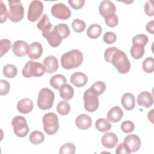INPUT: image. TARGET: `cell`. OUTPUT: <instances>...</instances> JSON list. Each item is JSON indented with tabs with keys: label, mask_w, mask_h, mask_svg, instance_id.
Wrapping results in <instances>:
<instances>
[{
	"label": "cell",
	"mask_w": 154,
	"mask_h": 154,
	"mask_svg": "<svg viewBox=\"0 0 154 154\" xmlns=\"http://www.w3.org/2000/svg\"><path fill=\"white\" fill-rule=\"evenodd\" d=\"M104 59L112 63L121 74L127 73L130 70L131 65L126 54L116 47L107 48L104 52Z\"/></svg>",
	"instance_id": "6da1fadb"
},
{
	"label": "cell",
	"mask_w": 154,
	"mask_h": 154,
	"mask_svg": "<svg viewBox=\"0 0 154 154\" xmlns=\"http://www.w3.org/2000/svg\"><path fill=\"white\" fill-rule=\"evenodd\" d=\"M83 61V55L78 49H72L64 53L61 57L62 67L67 70L76 68L81 65Z\"/></svg>",
	"instance_id": "7a4b0ae2"
},
{
	"label": "cell",
	"mask_w": 154,
	"mask_h": 154,
	"mask_svg": "<svg viewBox=\"0 0 154 154\" xmlns=\"http://www.w3.org/2000/svg\"><path fill=\"white\" fill-rule=\"evenodd\" d=\"M45 71L46 70L43 64L31 60L25 64L22 69V73L25 78H29L32 76H42L45 74Z\"/></svg>",
	"instance_id": "3957f363"
},
{
	"label": "cell",
	"mask_w": 154,
	"mask_h": 154,
	"mask_svg": "<svg viewBox=\"0 0 154 154\" xmlns=\"http://www.w3.org/2000/svg\"><path fill=\"white\" fill-rule=\"evenodd\" d=\"M55 99L54 93L48 88H43L38 93L37 98L38 107L42 110L50 109L54 103Z\"/></svg>",
	"instance_id": "277c9868"
},
{
	"label": "cell",
	"mask_w": 154,
	"mask_h": 154,
	"mask_svg": "<svg viewBox=\"0 0 154 154\" xmlns=\"http://www.w3.org/2000/svg\"><path fill=\"white\" fill-rule=\"evenodd\" d=\"M42 122L45 132L49 135L55 134L59 129V122L57 116L54 112L45 114Z\"/></svg>",
	"instance_id": "5b68a950"
},
{
	"label": "cell",
	"mask_w": 154,
	"mask_h": 154,
	"mask_svg": "<svg viewBox=\"0 0 154 154\" xmlns=\"http://www.w3.org/2000/svg\"><path fill=\"white\" fill-rule=\"evenodd\" d=\"M9 11L8 17L13 22L20 21L24 16V8L20 1L8 0Z\"/></svg>",
	"instance_id": "8992f818"
},
{
	"label": "cell",
	"mask_w": 154,
	"mask_h": 154,
	"mask_svg": "<svg viewBox=\"0 0 154 154\" xmlns=\"http://www.w3.org/2000/svg\"><path fill=\"white\" fill-rule=\"evenodd\" d=\"M14 134L19 137H25L29 132V127L25 118L22 116H16L11 121Z\"/></svg>",
	"instance_id": "52a82bcc"
},
{
	"label": "cell",
	"mask_w": 154,
	"mask_h": 154,
	"mask_svg": "<svg viewBox=\"0 0 154 154\" xmlns=\"http://www.w3.org/2000/svg\"><path fill=\"white\" fill-rule=\"evenodd\" d=\"M84 108L88 112H94L99 108L98 96L95 95L90 88L85 90L83 96Z\"/></svg>",
	"instance_id": "ba28073f"
},
{
	"label": "cell",
	"mask_w": 154,
	"mask_h": 154,
	"mask_svg": "<svg viewBox=\"0 0 154 154\" xmlns=\"http://www.w3.org/2000/svg\"><path fill=\"white\" fill-rule=\"evenodd\" d=\"M43 4L40 1H32L29 5L27 18L31 22L37 21L43 11Z\"/></svg>",
	"instance_id": "9c48e42d"
},
{
	"label": "cell",
	"mask_w": 154,
	"mask_h": 154,
	"mask_svg": "<svg viewBox=\"0 0 154 154\" xmlns=\"http://www.w3.org/2000/svg\"><path fill=\"white\" fill-rule=\"evenodd\" d=\"M52 16L60 20H67L71 16V11L63 3H57L51 7Z\"/></svg>",
	"instance_id": "30bf717a"
},
{
	"label": "cell",
	"mask_w": 154,
	"mask_h": 154,
	"mask_svg": "<svg viewBox=\"0 0 154 154\" xmlns=\"http://www.w3.org/2000/svg\"><path fill=\"white\" fill-rule=\"evenodd\" d=\"M42 35L47 40L50 46L53 48L59 46L63 40L54 26L51 29L42 32Z\"/></svg>",
	"instance_id": "8fae6325"
},
{
	"label": "cell",
	"mask_w": 154,
	"mask_h": 154,
	"mask_svg": "<svg viewBox=\"0 0 154 154\" xmlns=\"http://www.w3.org/2000/svg\"><path fill=\"white\" fill-rule=\"evenodd\" d=\"M29 45L23 40H17L12 45V51L13 54L17 57H22L28 53Z\"/></svg>",
	"instance_id": "7c38bea8"
},
{
	"label": "cell",
	"mask_w": 154,
	"mask_h": 154,
	"mask_svg": "<svg viewBox=\"0 0 154 154\" xmlns=\"http://www.w3.org/2000/svg\"><path fill=\"white\" fill-rule=\"evenodd\" d=\"M116 11V5L110 1H102L99 7V11L100 14L103 17L115 13Z\"/></svg>",
	"instance_id": "4fadbf2b"
},
{
	"label": "cell",
	"mask_w": 154,
	"mask_h": 154,
	"mask_svg": "<svg viewBox=\"0 0 154 154\" xmlns=\"http://www.w3.org/2000/svg\"><path fill=\"white\" fill-rule=\"evenodd\" d=\"M124 142L127 144L131 153L138 151L141 146V140L138 135L135 134L128 135L125 138Z\"/></svg>",
	"instance_id": "5bb4252c"
},
{
	"label": "cell",
	"mask_w": 154,
	"mask_h": 154,
	"mask_svg": "<svg viewBox=\"0 0 154 154\" xmlns=\"http://www.w3.org/2000/svg\"><path fill=\"white\" fill-rule=\"evenodd\" d=\"M101 143L105 148L112 149L118 143L117 136L113 132H106L102 137Z\"/></svg>",
	"instance_id": "9a60e30c"
},
{
	"label": "cell",
	"mask_w": 154,
	"mask_h": 154,
	"mask_svg": "<svg viewBox=\"0 0 154 154\" xmlns=\"http://www.w3.org/2000/svg\"><path fill=\"white\" fill-rule=\"evenodd\" d=\"M137 103L146 108H150L153 103V99L152 94L147 91L141 92L137 96Z\"/></svg>",
	"instance_id": "2e32d148"
},
{
	"label": "cell",
	"mask_w": 154,
	"mask_h": 154,
	"mask_svg": "<svg viewBox=\"0 0 154 154\" xmlns=\"http://www.w3.org/2000/svg\"><path fill=\"white\" fill-rule=\"evenodd\" d=\"M43 66L47 73H54L56 72L58 68V60L55 56H48L45 58L43 61Z\"/></svg>",
	"instance_id": "e0dca14e"
},
{
	"label": "cell",
	"mask_w": 154,
	"mask_h": 154,
	"mask_svg": "<svg viewBox=\"0 0 154 154\" xmlns=\"http://www.w3.org/2000/svg\"><path fill=\"white\" fill-rule=\"evenodd\" d=\"M70 81L73 85L79 88L84 86L87 83L88 77L85 73L81 72H78L71 75Z\"/></svg>",
	"instance_id": "ac0fdd59"
},
{
	"label": "cell",
	"mask_w": 154,
	"mask_h": 154,
	"mask_svg": "<svg viewBox=\"0 0 154 154\" xmlns=\"http://www.w3.org/2000/svg\"><path fill=\"white\" fill-rule=\"evenodd\" d=\"M43 53L42 45L37 42H32L29 46L28 55L31 60H36L39 58Z\"/></svg>",
	"instance_id": "d6986e66"
},
{
	"label": "cell",
	"mask_w": 154,
	"mask_h": 154,
	"mask_svg": "<svg viewBox=\"0 0 154 154\" xmlns=\"http://www.w3.org/2000/svg\"><path fill=\"white\" fill-rule=\"evenodd\" d=\"M92 123L91 118L87 114H82L79 115L76 120L75 124L76 126L80 129L84 130L90 128Z\"/></svg>",
	"instance_id": "ffe728a7"
},
{
	"label": "cell",
	"mask_w": 154,
	"mask_h": 154,
	"mask_svg": "<svg viewBox=\"0 0 154 154\" xmlns=\"http://www.w3.org/2000/svg\"><path fill=\"white\" fill-rule=\"evenodd\" d=\"M123 112L122 109L118 106L111 108L107 113V120L112 123L119 122L122 118Z\"/></svg>",
	"instance_id": "44dd1931"
},
{
	"label": "cell",
	"mask_w": 154,
	"mask_h": 154,
	"mask_svg": "<svg viewBox=\"0 0 154 154\" xmlns=\"http://www.w3.org/2000/svg\"><path fill=\"white\" fill-rule=\"evenodd\" d=\"M17 109L22 114H28L33 109V102L29 98L22 99L18 102Z\"/></svg>",
	"instance_id": "7402d4cb"
},
{
	"label": "cell",
	"mask_w": 154,
	"mask_h": 154,
	"mask_svg": "<svg viewBox=\"0 0 154 154\" xmlns=\"http://www.w3.org/2000/svg\"><path fill=\"white\" fill-rule=\"evenodd\" d=\"M121 103L125 109L132 110L135 106V96L131 93H126L122 97Z\"/></svg>",
	"instance_id": "603a6c76"
},
{
	"label": "cell",
	"mask_w": 154,
	"mask_h": 154,
	"mask_svg": "<svg viewBox=\"0 0 154 154\" xmlns=\"http://www.w3.org/2000/svg\"><path fill=\"white\" fill-rule=\"evenodd\" d=\"M74 94L73 88L69 84H64L60 88V95L65 100H70Z\"/></svg>",
	"instance_id": "cb8c5ba5"
},
{
	"label": "cell",
	"mask_w": 154,
	"mask_h": 154,
	"mask_svg": "<svg viewBox=\"0 0 154 154\" xmlns=\"http://www.w3.org/2000/svg\"><path fill=\"white\" fill-rule=\"evenodd\" d=\"M65 84H66V78L61 74L55 75L50 79L51 85L56 90H59Z\"/></svg>",
	"instance_id": "d4e9b609"
},
{
	"label": "cell",
	"mask_w": 154,
	"mask_h": 154,
	"mask_svg": "<svg viewBox=\"0 0 154 154\" xmlns=\"http://www.w3.org/2000/svg\"><path fill=\"white\" fill-rule=\"evenodd\" d=\"M37 26L40 30L42 31V32H46L53 28L46 14H44L43 16L41 17L37 24Z\"/></svg>",
	"instance_id": "484cf974"
},
{
	"label": "cell",
	"mask_w": 154,
	"mask_h": 154,
	"mask_svg": "<svg viewBox=\"0 0 154 154\" xmlns=\"http://www.w3.org/2000/svg\"><path fill=\"white\" fill-rule=\"evenodd\" d=\"M95 127L99 132H106L111 129V124L104 118H100L95 122Z\"/></svg>",
	"instance_id": "4316f807"
},
{
	"label": "cell",
	"mask_w": 154,
	"mask_h": 154,
	"mask_svg": "<svg viewBox=\"0 0 154 154\" xmlns=\"http://www.w3.org/2000/svg\"><path fill=\"white\" fill-rule=\"evenodd\" d=\"M102 33V27L98 24H91L87 30V36L92 39L98 38Z\"/></svg>",
	"instance_id": "83f0119b"
},
{
	"label": "cell",
	"mask_w": 154,
	"mask_h": 154,
	"mask_svg": "<svg viewBox=\"0 0 154 154\" xmlns=\"http://www.w3.org/2000/svg\"><path fill=\"white\" fill-rule=\"evenodd\" d=\"M45 140V135L40 131H34L29 135V141L34 144H40Z\"/></svg>",
	"instance_id": "f1b7e54d"
},
{
	"label": "cell",
	"mask_w": 154,
	"mask_h": 154,
	"mask_svg": "<svg viewBox=\"0 0 154 154\" xmlns=\"http://www.w3.org/2000/svg\"><path fill=\"white\" fill-rule=\"evenodd\" d=\"M130 53L132 57L134 59H140L144 54V46L140 45H132L130 50Z\"/></svg>",
	"instance_id": "f546056e"
},
{
	"label": "cell",
	"mask_w": 154,
	"mask_h": 154,
	"mask_svg": "<svg viewBox=\"0 0 154 154\" xmlns=\"http://www.w3.org/2000/svg\"><path fill=\"white\" fill-rule=\"evenodd\" d=\"M4 75L8 78H13L17 74V67L13 64H7L2 69Z\"/></svg>",
	"instance_id": "4dcf8cb0"
},
{
	"label": "cell",
	"mask_w": 154,
	"mask_h": 154,
	"mask_svg": "<svg viewBox=\"0 0 154 154\" xmlns=\"http://www.w3.org/2000/svg\"><path fill=\"white\" fill-rule=\"evenodd\" d=\"M106 85L103 82L97 81L94 82L90 88L95 95L99 96V95L103 93L106 90Z\"/></svg>",
	"instance_id": "1f68e13d"
},
{
	"label": "cell",
	"mask_w": 154,
	"mask_h": 154,
	"mask_svg": "<svg viewBox=\"0 0 154 154\" xmlns=\"http://www.w3.org/2000/svg\"><path fill=\"white\" fill-rule=\"evenodd\" d=\"M57 31L61 37L62 39H65L69 36L70 31L69 26L66 23H60L54 26Z\"/></svg>",
	"instance_id": "d6a6232c"
},
{
	"label": "cell",
	"mask_w": 154,
	"mask_h": 154,
	"mask_svg": "<svg viewBox=\"0 0 154 154\" xmlns=\"http://www.w3.org/2000/svg\"><path fill=\"white\" fill-rule=\"evenodd\" d=\"M143 70L147 73H151L154 70V60L152 57H147L143 62Z\"/></svg>",
	"instance_id": "836d02e7"
},
{
	"label": "cell",
	"mask_w": 154,
	"mask_h": 154,
	"mask_svg": "<svg viewBox=\"0 0 154 154\" xmlns=\"http://www.w3.org/2000/svg\"><path fill=\"white\" fill-rule=\"evenodd\" d=\"M70 111V105L66 101L60 102L57 106V111L62 116L67 115Z\"/></svg>",
	"instance_id": "e575fe53"
},
{
	"label": "cell",
	"mask_w": 154,
	"mask_h": 154,
	"mask_svg": "<svg viewBox=\"0 0 154 154\" xmlns=\"http://www.w3.org/2000/svg\"><path fill=\"white\" fill-rule=\"evenodd\" d=\"M148 37L145 34H138L133 37L132 45H140L144 46L148 43Z\"/></svg>",
	"instance_id": "d590c367"
},
{
	"label": "cell",
	"mask_w": 154,
	"mask_h": 154,
	"mask_svg": "<svg viewBox=\"0 0 154 154\" xmlns=\"http://www.w3.org/2000/svg\"><path fill=\"white\" fill-rule=\"evenodd\" d=\"M72 27L76 32H82L84 31L86 28L85 22L79 19H75L72 23Z\"/></svg>",
	"instance_id": "8d00e7d4"
},
{
	"label": "cell",
	"mask_w": 154,
	"mask_h": 154,
	"mask_svg": "<svg viewBox=\"0 0 154 154\" xmlns=\"http://www.w3.org/2000/svg\"><path fill=\"white\" fill-rule=\"evenodd\" d=\"M76 147L73 143H67L63 144L60 149V154H74L75 153Z\"/></svg>",
	"instance_id": "74e56055"
},
{
	"label": "cell",
	"mask_w": 154,
	"mask_h": 154,
	"mask_svg": "<svg viewBox=\"0 0 154 154\" xmlns=\"http://www.w3.org/2000/svg\"><path fill=\"white\" fill-rule=\"evenodd\" d=\"M105 22L108 26L113 28L118 25L119 19L116 13H113L105 17Z\"/></svg>",
	"instance_id": "f35d334b"
},
{
	"label": "cell",
	"mask_w": 154,
	"mask_h": 154,
	"mask_svg": "<svg viewBox=\"0 0 154 154\" xmlns=\"http://www.w3.org/2000/svg\"><path fill=\"white\" fill-rule=\"evenodd\" d=\"M0 56L2 57L11 48V42L8 39H1L0 41Z\"/></svg>",
	"instance_id": "ab89813d"
},
{
	"label": "cell",
	"mask_w": 154,
	"mask_h": 154,
	"mask_svg": "<svg viewBox=\"0 0 154 154\" xmlns=\"http://www.w3.org/2000/svg\"><path fill=\"white\" fill-rule=\"evenodd\" d=\"M120 128L122 131L123 132L129 134L134 131L135 129V125L130 120H126V121H124L121 124Z\"/></svg>",
	"instance_id": "60d3db41"
},
{
	"label": "cell",
	"mask_w": 154,
	"mask_h": 154,
	"mask_svg": "<svg viewBox=\"0 0 154 154\" xmlns=\"http://www.w3.org/2000/svg\"><path fill=\"white\" fill-rule=\"evenodd\" d=\"M103 40L106 44L110 45L114 43L117 40L116 34L111 31H108L105 32L103 36Z\"/></svg>",
	"instance_id": "b9f144b4"
},
{
	"label": "cell",
	"mask_w": 154,
	"mask_h": 154,
	"mask_svg": "<svg viewBox=\"0 0 154 154\" xmlns=\"http://www.w3.org/2000/svg\"><path fill=\"white\" fill-rule=\"evenodd\" d=\"M10 89L9 82L4 79L0 80V95L4 96L8 93Z\"/></svg>",
	"instance_id": "7bdbcfd3"
},
{
	"label": "cell",
	"mask_w": 154,
	"mask_h": 154,
	"mask_svg": "<svg viewBox=\"0 0 154 154\" xmlns=\"http://www.w3.org/2000/svg\"><path fill=\"white\" fill-rule=\"evenodd\" d=\"M144 11L146 14L148 16H154V10L152 1H147L144 6Z\"/></svg>",
	"instance_id": "ee69618b"
},
{
	"label": "cell",
	"mask_w": 154,
	"mask_h": 154,
	"mask_svg": "<svg viewBox=\"0 0 154 154\" xmlns=\"http://www.w3.org/2000/svg\"><path fill=\"white\" fill-rule=\"evenodd\" d=\"M116 153L117 154H129L131 152L127 144L125 142H123L118 145L116 150Z\"/></svg>",
	"instance_id": "f6af8a7d"
},
{
	"label": "cell",
	"mask_w": 154,
	"mask_h": 154,
	"mask_svg": "<svg viewBox=\"0 0 154 154\" xmlns=\"http://www.w3.org/2000/svg\"><path fill=\"white\" fill-rule=\"evenodd\" d=\"M0 16H1V23H2L7 20L8 17V13L7 11L6 6L4 5L2 1H1L0 4Z\"/></svg>",
	"instance_id": "bcb514c9"
},
{
	"label": "cell",
	"mask_w": 154,
	"mask_h": 154,
	"mask_svg": "<svg viewBox=\"0 0 154 154\" xmlns=\"http://www.w3.org/2000/svg\"><path fill=\"white\" fill-rule=\"evenodd\" d=\"M68 2L72 8L75 10H78L84 6L85 4V1L84 0H69L68 1Z\"/></svg>",
	"instance_id": "7dc6e473"
},
{
	"label": "cell",
	"mask_w": 154,
	"mask_h": 154,
	"mask_svg": "<svg viewBox=\"0 0 154 154\" xmlns=\"http://www.w3.org/2000/svg\"><path fill=\"white\" fill-rule=\"evenodd\" d=\"M146 29L147 32L149 33L153 34H154V21L151 20L147 23L146 26Z\"/></svg>",
	"instance_id": "c3c4849f"
},
{
	"label": "cell",
	"mask_w": 154,
	"mask_h": 154,
	"mask_svg": "<svg viewBox=\"0 0 154 154\" xmlns=\"http://www.w3.org/2000/svg\"><path fill=\"white\" fill-rule=\"evenodd\" d=\"M153 111L154 109H151L149 112H148V119L150 121L151 123H153Z\"/></svg>",
	"instance_id": "681fc988"
}]
</instances>
